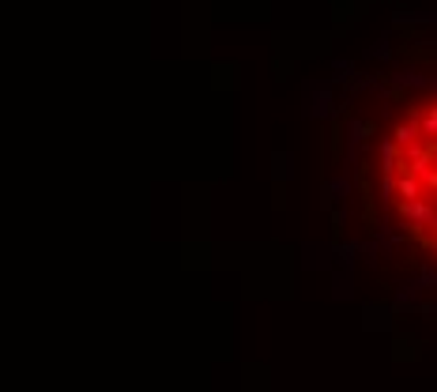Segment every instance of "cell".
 Segmentation results:
<instances>
[{"label":"cell","instance_id":"1","mask_svg":"<svg viewBox=\"0 0 437 392\" xmlns=\"http://www.w3.org/2000/svg\"><path fill=\"white\" fill-rule=\"evenodd\" d=\"M381 185L407 234L437 253V95L392 125L381 147Z\"/></svg>","mask_w":437,"mask_h":392}]
</instances>
